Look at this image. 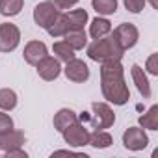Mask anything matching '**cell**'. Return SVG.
I'll use <instances>...</instances> for the list:
<instances>
[{
  "label": "cell",
  "mask_w": 158,
  "mask_h": 158,
  "mask_svg": "<svg viewBox=\"0 0 158 158\" xmlns=\"http://www.w3.org/2000/svg\"><path fill=\"white\" fill-rule=\"evenodd\" d=\"M91 6L99 15L106 17L117 11V0H91Z\"/></svg>",
  "instance_id": "obj_21"
},
{
  "label": "cell",
  "mask_w": 158,
  "mask_h": 158,
  "mask_svg": "<svg viewBox=\"0 0 158 158\" xmlns=\"http://www.w3.org/2000/svg\"><path fill=\"white\" fill-rule=\"evenodd\" d=\"M21 43V32L11 23L0 24V52H11Z\"/></svg>",
  "instance_id": "obj_6"
},
{
  "label": "cell",
  "mask_w": 158,
  "mask_h": 158,
  "mask_svg": "<svg viewBox=\"0 0 158 158\" xmlns=\"http://www.w3.org/2000/svg\"><path fill=\"white\" fill-rule=\"evenodd\" d=\"M61 134H63L65 143L71 145V147H84V145L89 143V130H88L86 125L80 123V121L69 125Z\"/></svg>",
  "instance_id": "obj_4"
},
{
  "label": "cell",
  "mask_w": 158,
  "mask_h": 158,
  "mask_svg": "<svg viewBox=\"0 0 158 158\" xmlns=\"http://www.w3.org/2000/svg\"><path fill=\"white\" fill-rule=\"evenodd\" d=\"M139 127L147 130H158V106L156 104H152L147 110V114L139 117Z\"/></svg>",
  "instance_id": "obj_19"
},
{
  "label": "cell",
  "mask_w": 158,
  "mask_h": 158,
  "mask_svg": "<svg viewBox=\"0 0 158 158\" xmlns=\"http://www.w3.org/2000/svg\"><path fill=\"white\" fill-rule=\"evenodd\" d=\"M123 145L128 151H143L149 145V136L141 127H130L123 132Z\"/></svg>",
  "instance_id": "obj_7"
},
{
  "label": "cell",
  "mask_w": 158,
  "mask_h": 158,
  "mask_svg": "<svg viewBox=\"0 0 158 158\" xmlns=\"http://www.w3.org/2000/svg\"><path fill=\"white\" fill-rule=\"evenodd\" d=\"M78 121V115L71 110V108H61V110H58V114L54 115V128L58 130V132H63L69 125H73V123H76Z\"/></svg>",
  "instance_id": "obj_14"
},
{
  "label": "cell",
  "mask_w": 158,
  "mask_h": 158,
  "mask_svg": "<svg viewBox=\"0 0 158 158\" xmlns=\"http://www.w3.org/2000/svg\"><path fill=\"white\" fill-rule=\"evenodd\" d=\"M35 69H37V74L43 78V80H47V82L56 80V78L60 76V73H61L60 60H58V58H52V56H48V54H47L43 60L37 61Z\"/></svg>",
  "instance_id": "obj_9"
},
{
  "label": "cell",
  "mask_w": 158,
  "mask_h": 158,
  "mask_svg": "<svg viewBox=\"0 0 158 158\" xmlns=\"http://www.w3.org/2000/svg\"><path fill=\"white\" fill-rule=\"evenodd\" d=\"M48 2L54 4L58 10H69V8H73V6L78 4V0H48Z\"/></svg>",
  "instance_id": "obj_28"
},
{
  "label": "cell",
  "mask_w": 158,
  "mask_h": 158,
  "mask_svg": "<svg viewBox=\"0 0 158 158\" xmlns=\"http://www.w3.org/2000/svg\"><path fill=\"white\" fill-rule=\"evenodd\" d=\"M123 2H125V8L130 13H139V11H143L147 0H123Z\"/></svg>",
  "instance_id": "obj_25"
},
{
  "label": "cell",
  "mask_w": 158,
  "mask_h": 158,
  "mask_svg": "<svg viewBox=\"0 0 158 158\" xmlns=\"http://www.w3.org/2000/svg\"><path fill=\"white\" fill-rule=\"evenodd\" d=\"M8 158H26L28 156V152L26 151H23V147L21 149H15V151H10V152H4Z\"/></svg>",
  "instance_id": "obj_29"
},
{
  "label": "cell",
  "mask_w": 158,
  "mask_h": 158,
  "mask_svg": "<svg viewBox=\"0 0 158 158\" xmlns=\"http://www.w3.org/2000/svg\"><path fill=\"white\" fill-rule=\"evenodd\" d=\"M149 2H151V6H152L154 10H158V0H149Z\"/></svg>",
  "instance_id": "obj_30"
},
{
  "label": "cell",
  "mask_w": 158,
  "mask_h": 158,
  "mask_svg": "<svg viewBox=\"0 0 158 158\" xmlns=\"http://www.w3.org/2000/svg\"><path fill=\"white\" fill-rule=\"evenodd\" d=\"M17 106V93L10 88H4L0 89V110L4 112H10Z\"/></svg>",
  "instance_id": "obj_23"
},
{
  "label": "cell",
  "mask_w": 158,
  "mask_h": 158,
  "mask_svg": "<svg viewBox=\"0 0 158 158\" xmlns=\"http://www.w3.org/2000/svg\"><path fill=\"white\" fill-rule=\"evenodd\" d=\"M52 50H54V54H56V58H58L60 61H65V63H67L69 60L74 58V50H73L65 41H58V43H54Z\"/></svg>",
  "instance_id": "obj_24"
},
{
  "label": "cell",
  "mask_w": 158,
  "mask_h": 158,
  "mask_svg": "<svg viewBox=\"0 0 158 158\" xmlns=\"http://www.w3.org/2000/svg\"><path fill=\"white\" fill-rule=\"evenodd\" d=\"M115 123V114L106 102H93L89 114V125L95 130H106Z\"/></svg>",
  "instance_id": "obj_3"
},
{
  "label": "cell",
  "mask_w": 158,
  "mask_h": 158,
  "mask_svg": "<svg viewBox=\"0 0 158 158\" xmlns=\"http://www.w3.org/2000/svg\"><path fill=\"white\" fill-rule=\"evenodd\" d=\"M130 74H132V80H134V84H136V88H138V91H139V95L143 97V99H151V95H152V91H151V84H149V78H147V74H145V71L139 67V65H132V69H130Z\"/></svg>",
  "instance_id": "obj_13"
},
{
  "label": "cell",
  "mask_w": 158,
  "mask_h": 158,
  "mask_svg": "<svg viewBox=\"0 0 158 158\" xmlns=\"http://www.w3.org/2000/svg\"><path fill=\"white\" fill-rule=\"evenodd\" d=\"M23 6H24V0H0V15L15 17L21 13Z\"/></svg>",
  "instance_id": "obj_20"
},
{
  "label": "cell",
  "mask_w": 158,
  "mask_h": 158,
  "mask_svg": "<svg viewBox=\"0 0 158 158\" xmlns=\"http://www.w3.org/2000/svg\"><path fill=\"white\" fill-rule=\"evenodd\" d=\"M63 37H65L63 41H65L74 52H76V50H82V48L88 45V35H86L84 30H69Z\"/></svg>",
  "instance_id": "obj_16"
},
{
  "label": "cell",
  "mask_w": 158,
  "mask_h": 158,
  "mask_svg": "<svg viewBox=\"0 0 158 158\" xmlns=\"http://www.w3.org/2000/svg\"><path fill=\"white\" fill-rule=\"evenodd\" d=\"M125 54V50L115 43V39L110 35H104V37H99L95 39L89 47H88V56L89 60L97 61V63H106V61H115V60H121Z\"/></svg>",
  "instance_id": "obj_2"
},
{
  "label": "cell",
  "mask_w": 158,
  "mask_h": 158,
  "mask_svg": "<svg viewBox=\"0 0 158 158\" xmlns=\"http://www.w3.org/2000/svg\"><path fill=\"white\" fill-rule=\"evenodd\" d=\"M65 21L69 24V30H84L86 23H88V11L86 10H73L63 13Z\"/></svg>",
  "instance_id": "obj_15"
},
{
  "label": "cell",
  "mask_w": 158,
  "mask_h": 158,
  "mask_svg": "<svg viewBox=\"0 0 158 158\" xmlns=\"http://www.w3.org/2000/svg\"><path fill=\"white\" fill-rule=\"evenodd\" d=\"M47 32H48V35H52V37H63V35L69 32V24H67V21H65V15L60 13V15L56 17V21L47 28Z\"/></svg>",
  "instance_id": "obj_22"
},
{
  "label": "cell",
  "mask_w": 158,
  "mask_h": 158,
  "mask_svg": "<svg viewBox=\"0 0 158 158\" xmlns=\"http://www.w3.org/2000/svg\"><path fill=\"white\" fill-rule=\"evenodd\" d=\"M47 54H48V50L43 41H28L24 47V52H23L26 63H30V65H37V61L43 60Z\"/></svg>",
  "instance_id": "obj_12"
},
{
  "label": "cell",
  "mask_w": 158,
  "mask_h": 158,
  "mask_svg": "<svg viewBox=\"0 0 158 158\" xmlns=\"http://www.w3.org/2000/svg\"><path fill=\"white\" fill-rule=\"evenodd\" d=\"M13 128V119L2 110V112H0V134H2V132H8V130H11Z\"/></svg>",
  "instance_id": "obj_27"
},
{
  "label": "cell",
  "mask_w": 158,
  "mask_h": 158,
  "mask_svg": "<svg viewBox=\"0 0 158 158\" xmlns=\"http://www.w3.org/2000/svg\"><path fill=\"white\" fill-rule=\"evenodd\" d=\"M112 37L115 39V43H117L123 50H128V48H132V47L138 43L139 32H138V28H136L134 24L123 23V24H119L117 28H114Z\"/></svg>",
  "instance_id": "obj_5"
},
{
  "label": "cell",
  "mask_w": 158,
  "mask_h": 158,
  "mask_svg": "<svg viewBox=\"0 0 158 158\" xmlns=\"http://www.w3.org/2000/svg\"><path fill=\"white\" fill-rule=\"evenodd\" d=\"M58 15H60V10H58L54 4H50L48 0H47V2L37 4V6L34 8V23H35L39 28H43V30H47V28L56 21Z\"/></svg>",
  "instance_id": "obj_8"
},
{
  "label": "cell",
  "mask_w": 158,
  "mask_h": 158,
  "mask_svg": "<svg viewBox=\"0 0 158 158\" xmlns=\"http://www.w3.org/2000/svg\"><path fill=\"white\" fill-rule=\"evenodd\" d=\"M65 76L69 78L71 82H76V84H82L86 82L88 78H89V67L82 61V60H78V58H73L65 63Z\"/></svg>",
  "instance_id": "obj_10"
},
{
  "label": "cell",
  "mask_w": 158,
  "mask_h": 158,
  "mask_svg": "<svg viewBox=\"0 0 158 158\" xmlns=\"http://www.w3.org/2000/svg\"><path fill=\"white\" fill-rule=\"evenodd\" d=\"M26 141V136L24 132L21 130H8V132H2L0 134V149H2L4 152H10V151H15V149H21Z\"/></svg>",
  "instance_id": "obj_11"
},
{
  "label": "cell",
  "mask_w": 158,
  "mask_h": 158,
  "mask_svg": "<svg viewBox=\"0 0 158 158\" xmlns=\"http://www.w3.org/2000/svg\"><path fill=\"white\" fill-rule=\"evenodd\" d=\"M145 69H147L149 74L158 76V54H151V56H149V60H147V63H145Z\"/></svg>",
  "instance_id": "obj_26"
},
{
  "label": "cell",
  "mask_w": 158,
  "mask_h": 158,
  "mask_svg": "<svg viewBox=\"0 0 158 158\" xmlns=\"http://www.w3.org/2000/svg\"><path fill=\"white\" fill-rule=\"evenodd\" d=\"M114 143L112 136L106 132V130H95V132H89V143L91 147L95 149H108L110 145Z\"/></svg>",
  "instance_id": "obj_18"
},
{
  "label": "cell",
  "mask_w": 158,
  "mask_h": 158,
  "mask_svg": "<svg viewBox=\"0 0 158 158\" xmlns=\"http://www.w3.org/2000/svg\"><path fill=\"white\" fill-rule=\"evenodd\" d=\"M110 32H112V23H110L108 19H104V17H97V19H93L91 24H89V35H91L93 39L104 37V35H108Z\"/></svg>",
  "instance_id": "obj_17"
},
{
  "label": "cell",
  "mask_w": 158,
  "mask_h": 158,
  "mask_svg": "<svg viewBox=\"0 0 158 158\" xmlns=\"http://www.w3.org/2000/svg\"><path fill=\"white\" fill-rule=\"evenodd\" d=\"M101 89L108 102L115 106H123L130 99L128 86L125 82V71L121 65V60L101 63Z\"/></svg>",
  "instance_id": "obj_1"
}]
</instances>
